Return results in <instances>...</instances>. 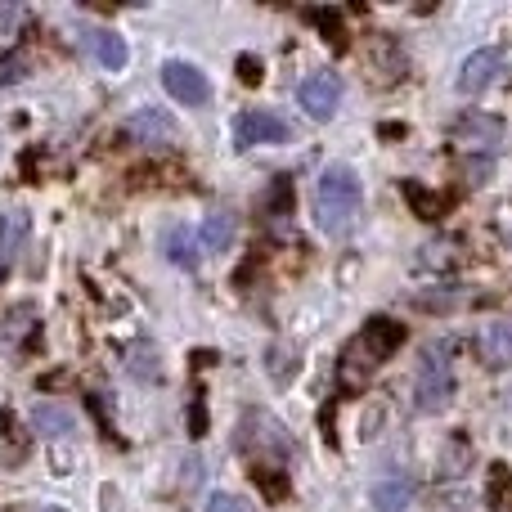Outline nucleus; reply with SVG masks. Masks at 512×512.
Segmentation results:
<instances>
[{"instance_id": "nucleus-27", "label": "nucleus", "mask_w": 512, "mask_h": 512, "mask_svg": "<svg viewBox=\"0 0 512 512\" xmlns=\"http://www.w3.org/2000/svg\"><path fill=\"white\" fill-rule=\"evenodd\" d=\"M207 512H252V508L239 495H212L207 499Z\"/></svg>"}, {"instance_id": "nucleus-23", "label": "nucleus", "mask_w": 512, "mask_h": 512, "mask_svg": "<svg viewBox=\"0 0 512 512\" xmlns=\"http://www.w3.org/2000/svg\"><path fill=\"white\" fill-rule=\"evenodd\" d=\"M252 477H256V486H261L270 499H283V495H288V477H283L279 468H252Z\"/></svg>"}, {"instance_id": "nucleus-7", "label": "nucleus", "mask_w": 512, "mask_h": 512, "mask_svg": "<svg viewBox=\"0 0 512 512\" xmlns=\"http://www.w3.org/2000/svg\"><path fill=\"white\" fill-rule=\"evenodd\" d=\"M162 86H167L171 99H180V104L189 108H203L207 99H212V81H207V72H198L194 63H162Z\"/></svg>"}, {"instance_id": "nucleus-15", "label": "nucleus", "mask_w": 512, "mask_h": 512, "mask_svg": "<svg viewBox=\"0 0 512 512\" xmlns=\"http://www.w3.org/2000/svg\"><path fill=\"white\" fill-rule=\"evenodd\" d=\"M463 261V248H459V239H432L427 248H418L414 256V265L418 270H432V274H445V270H454V265Z\"/></svg>"}, {"instance_id": "nucleus-2", "label": "nucleus", "mask_w": 512, "mask_h": 512, "mask_svg": "<svg viewBox=\"0 0 512 512\" xmlns=\"http://www.w3.org/2000/svg\"><path fill=\"white\" fill-rule=\"evenodd\" d=\"M360 176H355L346 162H333L324 167L315 185V225L328 234V239H342V234L355 230V216H360Z\"/></svg>"}, {"instance_id": "nucleus-18", "label": "nucleus", "mask_w": 512, "mask_h": 512, "mask_svg": "<svg viewBox=\"0 0 512 512\" xmlns=\"http://www.w3.org/2000/svg\"><path fill=\"white\" fill-rule=\"evenodd\" d=\"M126 369L135 373L140 382H162V364H158V351H153L149 342H135L131 351H126Z\"/></svg>"}, {"instance_id": "nucleus-1", "label": "nucleus", "mask_w": 512, "mask_h": 512, "mask_svg": "<svg viewBox=\"0 0 512 512\" xmlns=\"http://www.w3.org/2000/svg\"><path fill=\"white\" fill-rule=\"evenodd\" d=\"M405 337L409 333H405V324H400V319H387V315L369 319V324L351 337V346L342 351V387L346 391H360L364 382L373 378V369H378L391 351H400V346H405Z\"/></svg>"}, {"instance_id": "nucleus-26", "label": "nucleus", "mask_w": 512, "mask_h": 512, "mask_svg": "<svg viewBox=\"0 0 512 512\" xmlns=\"http://www.w3.org/2000/svg\"><path fill=\"white\" fill-rule=\"evenodd\" d=\"M504 495H508V463H495V472H490V499L504 504Z\"/></svg>"}, {"instance_id": "nucleus-25", "label": "nucleus", "mask_w": 512, "mask_h": 512, "mask_svg": "<svg viewBox=\"0 0 512 512\" xmlns=\"http://www.w3.org/2000/svg\"><path fill=\"white\" fill-rule=\"evenodd\" d=\"M239 81L243 86H261V59L256 54H239Z\"/></svg>"}, {"instance_id": "nucleus-12", "label": "nucleus", "mask_w": 512, "mask_h": 512, "mask_svg": "<svg viewBox=\"0 0 512 512\" xmlns=\"http://www.w3.org/2000/svg\"><path fill=\"white\" fill-rule=\"evenodd\" d=\"M477 351L490 369H508L512 364V319H495L477 333Z\"/></svg>"}, {"instance_id": "nucleus-6", "label": "nucleus", "mask_w": 512, "mask_h": 512, "mask_svg": "<svg viewBox=\"0 0 512 512\" xmlns=\"http://www.w3.org/2000/svg\"><path fill=\"white\" fill-rule=\"evenodd\" d=\"M297 104L306 108L315 122H328V117L337 113V104H342V77H337V72H328V68H319V72H310V77H301Z\"/></svg>"}, {"instance_id": "nucleus-10", "label": "nucleus", "mask_w": 512, "mask_h": 512, "mask_svg": "<svg viewBox=\"0 0 512 512\" xmlns=\"http://www.w3.org/2000/svg\"><path fill=\"white\" fill-rule=\"evenodd\" d=\"M126 135H131L135 144H149V149H158V144H176V122H171L167 113H158V108H140L135 117H126L122 126Z\"/></svg>"}, {"instance_id": "nucleus-29", "label": "nucleus", "mask_w": 512, "mask_h": 512, "mask_svg": "<svg viewBox=\"0 0 512 512\" xmlns=\"http://www.w3.org/2000/svg\"><path fill=\"white\" fill-rule=\"evenodd\" d=\"M18 23H23V9H18V5H0V27H5V32H14Z\"/></svg>"}, {"instance_id": "nucleus-22", "label": "nucleus", "mask_w": 512, "mask_h": 512, "mask_svg": "<svg viewBox=\"0 0 512 512\" xmlns=\"http://www.w3.org/2000/svg\"><path fill=\"white\" fill-rule=\"evenodd\" d=\"M306 18L324 27V36H328V45H333V50H346V27H342V14H337V9H310Z\"/></svg>"}, {"instance_id": "nucleus-8", "label": "nucleus", "mask_w": 512, "mask_h": 512, "mask_svg": "<svg viewBox=\"0 0 512 512\" xmlns=\"http://www.w3.org/2000/svg\"><path fill=\"white\" fill-rule=\"evenodd\" d=\"M234 140H239V149H256V144H288L292 126L283 122V117L265 113V108H248V113H239V122H234Z\"/></svg>"}, {"instance_id": "nucleus-9", "label": "nucleus", "mask_w": 512, "mask_h": 512, "mask_svg": "<svg viewBox=\"0 0 512 512\" xmlns=\"http://www.w3.org/2000/svg\"><path fill=\"white\" fill-rule=\"evenodd\" d=\"M499 72H504V54L499 50H477V54H468L463 59V68H459V95H481V90H490L499 81Z\"/></svg>"}, {"instance_id": "nucleus-28", "label": "nucleus", "mask_w": 512, "mask_h": 512, "mask_svg": "<svg viewBox=\"0 0 512 512\" xmlns=\"http://www.w3.org/2000/svg\"><path fill=\"white\" fill-rule=\"evenodd\" d=\"M207 432V409L203 400H194V409H189V436H203Z\"/></svg>"}, {"instance_id": "nucleus-5", "label": "nucleus", "mask_w": 512, "mask_h": 512, "mask_svg": "<svg viewBox=\"0 0 512 512\" xmlns=\"http://www.w3.org/2000/svg\"><path fill=\"white\" fill-rule=\"evenodd\" d=\"M450 140L459 153H495L499 144H504V122L490 113H463L459 122L450 126Z\"/></svg>"}, {"instance_id": "nucleus-11", "label": "nucleus", "mask_w": 512, "mask_h": 512, "mask_svg": "<svg viewBox=\"0 0 512 512\" xmlns=\"http://www.w3.org/2000/svg\"><path fill=\"white\" fill-rule=\"evenodd\" d=\"M27 234H32V216L23 207L0 216V274H9L18 265V256L27 248Z\"/></svg>"}, {"instance_id": "nucleus-30", "label": "nucleus", "mask_w": 512, "mask_h": 512, "mask_svg": "<svg viewBox=\"0 0 512 512\" xmlns=\"http://www.w3.org/2000/svg\"><path fill=\"white\" fill-rule=\"evenodd\" d=\"M45 512H59V508H45Z\"/></svg>"}, {"instance_id": "nucleus-24", "label": "nucleus", "mask_w": 512, "mask_h": 512, "mask_svg": "<svg viewBox=\"0 0 512 512\" xmlns=\"http://www.w3.org/2000/svg\"><path fill=\"white\" fill-rule=\"evenodd\" d=\"M265 207H270L274 216H288L292 212V180L288 176H279L270 185V198H265Z\"/></svg>"}, {"instance_id": "nucleus-19", "label": "nucleus", "mask_w": 512, "mask_h": 512, "mask_svg": "<svg viewBox=\"0 0 512 512\" xmlns=\"http://www.w3.org/2000/svg\"><path fill=\"white\" fill-rule=\"evenodd\" d=\"M405 198H409V207H414L423 221H441L445 216V207H450V198H441V194H427V189H418L414 180H405Z\"/></svg>"}, {"instance_id": "nucleus-4", "label": "nucleus", "mask_w": 512, "mask_h": 512, "mask_svg": "<svg viewBox=\"0 0 512 512\" xmlns=\"http://www.w3.org/2000/svg\"><path fill=\"white\" fill-rule=\"evenodd\" d=\"M239 450L265 454V459H288V454H292V436L283 432L279 418L252 409V414H243V423H239Z\"/></svg>"}, {"instance_id": "nucleus-13", "label": "nucleus", "mask_w": 512, "mask_h": 512, "mask_svg": "<svg viewBox=\"0 0 512 512\" xmlns=\"http://www.w3.org/2000/svg\"><path fill=\"white\" fill-rule=\"evenodd\" d=\"M373 512H405L414 504V477H405V472H391V477H382L378 486H373Z\"/></svg>"}, {"instance_id": "nucleus-16", "label": "nucleus", "mask_w": 512, "mask_h": 512, "mask_svg": "<svg viewBox=\"0 0 512 512\" xmlns=\"http://www.w3.org/2000/svg\"><path fill=\"white\" fill-rule=\"evenodd\" d=\"M32 423H36V432H41V436H54V441H63V436L77 432V418H72L63 405H45V400L32 409Z\"/></svg>"}, {"instance_id": "nucleus-3", "label": "nucleus", "mask_w": 512, "mask_h": 512, "mask_svg": "<svg viewBox=\"0 0 512 512\" xmlns=\"http://www.w3.org/2000/svg\"><path fill=\"white\" fill-rule=\"evenodd\" d=\"M454 400V364L445 346H427L414 369V405L423 414H445Z\"/></svg>"}, {"instance_id": "nucleus-14", "label": "nucleus", "mask_w": 512, "mask_h": 512, "mask_svg": "<svg viewBox=\"0 0 512 512\" xmlns=\"http://www.w3.org/2000/svg\"><path fill=\"white\" fill-rule=\"evenodd\" d=\"M86 45L95 50V59L104 63L108 72H122L126 59H131V50H126V41L117 32H108V27H99V32H86Z\"/></svg>"}, {"instance_id": "nucleus-21", "label": "nucleus", "mask_w": 512, "mask_h": 512, "mask_svg": "<svg viewBox=\"0 0 512 512\" xmlns=\"http://www.w3.org/2000/svg\"><path fill=\"white\" fill-rule=\"evenodd\" d=\"M292 355H297V351H292L288 342H274L270 355H265V364H270V378L279 382V387H288L292 373H297V360H292Z\"/></svg>"}, {"instance_id": "nucleus-17", "label": "nucleus", "mask_w": 512, "mask_h": 512, "mask_svg": "<svg viewBox=\"0 0 512 512\" xmlns=\"http://www.w3.org/2000/svg\"><path fill=\"white\" fill-rule=\"evenodd\" d=\"M234 239V216L230 212H212L203 221V230H198V243H203V252H225Z\"/></svg>"}, {"instance_id": "nucleus-20", "label": "nucleus", "mask_w": 512, "mask_h": 512, "mask_svg": "<svg viewBox=\"0 0 512 512\" xmlns=\"http://www.w3.org/2000/svg\"><path fill=\"white\" fill-rule=\"evenodd\" d=\"M167 256L180 265V270H194L198 265V252H194V234L185 230V225H176V230L167 234Z\"/></svg>"}]
</instances>
